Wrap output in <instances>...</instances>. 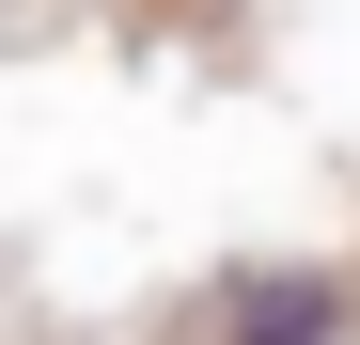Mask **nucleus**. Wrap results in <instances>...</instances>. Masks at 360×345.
<instances>
[{"label": "nucleus", "instance_id": "obj_1", "mask_svg": "<svg viewBox=\"0 0 360 345\" xmlns=\"http://www.w3.org/2000/svg\"><path fill=\"white\" fill-rule=\"evenodd\" d=\"M345 330H360V299L329 267H251L235 314H219V345H345Z\"/></svg>", "mask_w": 360, "mask_h": 345}]
</instances>
